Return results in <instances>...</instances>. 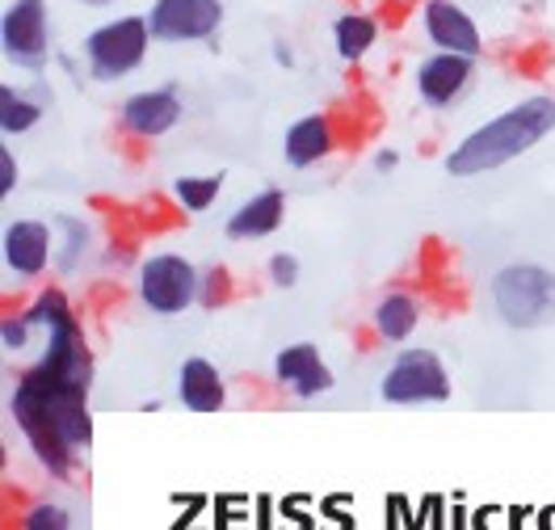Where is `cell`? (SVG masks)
Instances as JSON below:
<instances>
[{
	"label": "cell",
	"instance_id": "obj_1",
	"mask_svg": "<svg viewBox=\"0 0 555 530\" xmlns=\"http://www.w3.org/2000/svg\"><path fill=\"white\" fill-rule=\"evenodd\" d=\"M85 391L89 388L51 375L47 366H30L13 391V422L35 447L38 463L60 480L76 471V451L93 438Z\"/></svg>",
	"mask_w": 555,
	"mask_h": 530
},
{
	"label": "cell",
	"instance_id": "obj_2",
	"mask_svg": "<svg viewBox=\"0 0 555 530\" xmlns=\"http://www.w3.org/2000/svg\"><path fill=\"white\" fill-rule=\"evenodd\" d=\"M552 131L555 98L552 93H534L518 106L501 109L496 118H488L485 127H476L463 143H454V152H447V173L485 177L492 169H505L509 160H518L530 147H539Z\"/></svg>",
	"mask_w": 555,
	"mask_h": 530
},
{
	"label": "cell",
	"instance_id": "obj_3",
	"mask_svg": "<svg viewBox=\"0 0 555 530\" xmlns=\"http://www.w3.org/2000/svg\"><path fill=\"white\" fill-rule=\"evenodd\" d=\"M152 26H147V13H122V17H105L98 22L85 42H80V55H85V72L98 80V85H118L127 76H135L147 55H152Z\"/></svg>",
	"mask_w": 555,
	"mask_h": 530
},
{
	"label": "cell",
	"instance_id": "obj_4",
	"mask_svg": "<svg viewBox=\"0 0 555 530\" xmlns=\"http://www.w3.org/2000/svg\"><path fill=\"white\" fill-rule=\"evenodd\" d=\"M492 303L509 328H539L555 320V274L543 266H505L492 279Z\"/></svg>",
	"mask_w": 555,
	"mask_h": 530
},
{
	"label": "cell",
	"instance_id": "obj_5",
	"mask_svg": "<svg viewBox=\"0 0 555 530\" xmlns=\"http://www.w3.org/2000/svg\"><path fill=\"white\" fill-rule=\"evenodd\" d=\"M0 51L17 72L42 76L55 60L51 38V4L47 0H9L0 17Z\"/></svg>",
	"mask_w": 555,
	"mask_h": 530
},
{
	"label": "cell",
	"instance_id": "obj_6",
	"mask_svg": "<svg viewBox=\"0 0 555 530\" xmlns=\"http://www.w3.org/2000/svg\"><path fill=\"white\" fill-rule=\"evenodd\" d=\"M198 279L203 270H194L181 253H156L139 266V299L156 316H181L198 303Z\"/></svg>",
	"mask_w": 555,
	"mask_h": 530
},
{
	"label": "cell",
	"instance_id": "obj_7",
	"mask_svg": "<svg viewBox=\"0 0 555 530\" xmlns=\"http://www.w3.org/2000/svg\"><path fill=\"white\" fill-rule=\"evenodd\" d=\"M223 17H228L223 0H152L147 4V26L165 47L210 42L223 30Z\"/></svg>",
	"mask_w": 555,
	"mask_h": 530
},
{
	"label": "cell",
	"instance_id": "obj_8",
	"mask_svg": "<svg viewBox=\"0 0 555 530\" xmlns=\"http://www.w3.org/2000/svg\"><path fill=\"white\" fill-rule=\"evenodd\" d=\"M379 391L387 404H434L451 396V379L434 350H404L383 375Z\"/></svg>",
	"mask_w": 555,
	"mask_h": 530
},
{
	"label": "cell",
	"instance_id": "obj_9",
	"mask_svg": "<svg viewBox=\"0 0 555 530\" xmlns=\"http://www.w3.org/2000/svg\"><path fill=\"white\" fill-rule=\"evenodd\" d=\"M476 85V60L459 51H434L416 64V98L429 109L459 106Z\"/></svg>",
	"mask_w": 555,
	"mask_h": 530
},
{
	"label": "cell",
	"instance_id": "obj_10",
	"mask_svg": "<svg viewBox=\"0 0 555 530\" xmlns=\"http://www.w3.org/2000/svg\"><path fill=\"white\" fill-rule=\"evenodd\" d=\"M421 30H425V42H434V51H459L472 60L485 55V30L459 0H425Z\"/></svg>",
	"mask_w": 555,
	"mask_h": 530
},
{
	"label": "cell",
	"instance_id": "obj_11",
	"mask_svg": "<svg viewBox=\"0 0 555 530\" xmlns=\"http://www.w3.org/2000/svg\"><path fill=\"white\" fill-rule=\"evenodd\" d=\"M185 118V102L177 89H139L118 106V122L131 140H160Z\"/></svg>",
	"mask_w": 555,
	"mask_h": 530
},
{
	"label": "cell",
	"instance_id": "obj_12",
	"mask_svg": "<svg viewBox=\"0 0 555 530\" xmlns=\"http://www.w3.org/2000/svg\"><path fill=\"white\" fill-rule=\"evenodd\" d=\"M55 253V223L42 219H13L4 228V266L13 279H38Z\"/></svg>",
	"mask_w": 555,
	"mask_h": 530
},
{
	"label": "cell",
	"instance_id": "obj_13",
	"mask_svg": "<svg viewBox=\"0 0 555 530\" xmlns=\"http://www.w3.org/2000/svg\"><path fill=\"white\" fill-rule=\"evenodd\" d=\"M333 152H337V131H333L328 114H320V109L295 118L286 127V135H282V156H286L291 169H315Z\"/></svg>",
	"mask_w": 555,
	"mask_h": 530
},
{
	"label": "cell",
	"instance_id": "obj_14",
	"mask_svg": "<svg viewBox=\"0 0 555 530\" xmlns=\"http://www.w3.org/2000/svg\"><path fill=\"white\" fill-rule=\"evenodd\" d=\"M274 379L282 388H291L299 400H315L333 388V371L320 362V350L299 341V346H286L274 358Z\"/></svg>",
	"mask_w": 555,
	"mask_h": 530
},
{
	"label": "cell",
	"instance_id": "obj_15",
	"mask_svg": "<svg viewBox=\"0 0 555 530\" xmlns=\"http://www.w3.org/2000/svg\"><path fill=\"white\" fill-rule=\"evenodd\" d=\"M282 219H286V194L282 190H261V194H253L248 203H241L236 211L228 215L223 232L232 241H261V236H274L282 228Z\"/></svg>",
	"mask_w": 555,
	"mask_h": 530
},
{
	"label": "cell",
	"instance_id": "obj_16",
	"mask_svg": "<svg viewBox=\"0 0 555 530\" xmlns=\"http://www.w3.org/2000/svg\"><path fill=\"white\" fill-rule=\"evenodd\" d=\"M177 396L190 413H219L223 409V375L215 371V362L207 358H190L177 375Z\"/></svg>",
	"mask_w": 555,
	"mask_h": 530
},
{
	"label": "cell",
	"instance_id": "obj_17",
	"mask_svg": "<svg viewBox=\"0 0 555 530\" xmlns=\"http://www.w3.org/2000/svg\"><path fill=\"white\" fill-rule=\"evenodd\" d=\"M379 42V22L362 9H349L341 17H333V51L341 64H362Z\"/></svg>",
	"mask_w": 555,
	"mask_h": 530
},
{
	"label": "cell",
	"instance_id": "obj_18",
	"mask_svg": "<svg viewBox=\"0 0 555 530\" xmlns=\"http://www.w3.org/2000/svg\"><path fill=\"white\" fill-rule=\"evenodd\" d=\"M421 324V303L413 295L396 290V295H383L379 308H375V328H379L383 341H409Z\"/></svg>",
	"mask_w": 555,
	"mask_h": 530
},
{
	"label": "cell",
	"instance_id": "obj_19",
	"mask_svg": "<svg viewBox=\"0 0 555 530\" xmlns=\"http://www.w3.org/2000/svg\"><path fill=\"white\" fill-rule=\"evenodd\" d=\"M42 114L47 106L30 98L26 89H17V85H4L0 89V131L4 135H26V131H35L38 122H42Z\"/></svg>",
	"mask_w": 555,
	"mask_h": 530
},
{
	"label": "cell",
	"instance_id": "obj_20",
	"mask_svg": "<svg viewBox=\"0 0 555 530\" xmlns=\"http://www.w3.org/2000/svg\"><path fill=\"white\" fill-rule=\"evenodd\" d=\"M219 190H223V173H210V177H177L173 181V198L185 207V211H207L215 207V198H219Z\"/></svg>",
	"mask_w": 555,
	"mask_h": 530
},
{
	"label": "cell",
	"instance_id": "obj_21",
	"mask_svg": "<svg viewBox=\"0 0 555 530\" xmlns=\"http://www.w3.org/2000/svg\"><path fill=\"white\" fill-rule=\"evenodd\" d=\"M228 295H232V279H228V270H223V266L203 270V279H198V308L215 312V308H223V303H228Z\"/></svg>",
	"mask_w": 555,
	"mask_h": 530
},
{
	"label": "cell",
	"instance_id": "obj_22",
	"mask_svg": "<svg viewBox=\"0 0 555 530\" xmlns=\"http://www.w3.org/2000/svg\"><path fill=\"white\" fill-rule=\"evenodd\" d=\"M55 228L64 232V257H60V274H68L72 266L80 261L85 245H89V232H85V223H80V219H68V215H60V219H55Z\"/></svg>",
	"mask_w": 555,
	"mask_h": 530
},
{
	"label": "cell",
	"instance_id": "obj_23",
	"mask_svg": "<svg viewBox=\"0 0 555 530\" xmlns=\"http://www.w3.org/2000/svg\"><path fill=\"white\" fill-rule=\"evenodd\" d=\"M22 530H68V509L64 505H51V501H38L35 509L26 514Z\"/></svg>",
	"mask_w": 555,
	"mask_h": 530
},
{
	"label": "cell",
	"instance_id": "obj_24",
	"mask_svg": "<svg viewBox=\"0 0 555 530\" xmlns=\"http://www.w3.org/2000/svg\"><path fill=\"white\" fill-rule=\"evenodd\" d=\"M270 279H274V286H295L299 283V257H291V253H274L270 257Z\"/></svg>",
	"mask_w": 555,
	"mask_h": 530
},
{
	"label": "cell",
	"instance_id": "obj_25",
	"mask_svg": "<svg viewBox=\"0 0 555 530\" xmlns=\"http://www.w3.org/2000/svg\"><path fill=\"white\" fill-rule=\"evenodd\" d=\"M17 181H22L17 156H13V147H4V143H0V198H9V194L17 190Z\"/></svg>",
	"mask_w": 555,
	"mask_h": 530
},
{
	"label": "cell",
	"instance_id": "obj_26",
	"mask_svg": "<svg viewBox=\"0 0 555 530\" xmlns=\"http://www.w3.org/2000/svg\"><path fill=\"white\" fill-rule=\"evenodd\" d=\"M30 328H35V320L26 316V312H22V316H9L4 320V346H9V350H26Z\"/></svg>",
	"mask_w": 555,
	"mask_h": 530
},
{
	"label": "cell",
	"instance_id": "obj_27",
	"mask_svg": "<svg viewBox=\"0 0 555 530\" xmlns=\"http://www.w3.org/2000/svg\"><path fill=\"white\" fill-rule=\"evenodd\" d=\"M396 165H400V156H396L391 147H379V152H375V169H379V173H391Z\"/></svg>",
	"mask_w": 555,
	"mask_h": 530
},
{
	"label": "cell",
	"instance_id": "obj_28",
	"mask_svg": "<svg viewBox=\"0 0 555 530\" xmlns=\"http://www.w3.org/2000/svg\"><path fill=\"white\" fill-rule=\"evenodd\" d=\"M270 55H274V64H278V68H295V55H291V47H286L282 38H278V42H274V51H270Z\"/></svg>",
	"mask_w": 555,
	"mask_h": 530
},
{
	"label": "cell",
	"instance_id": "obj_29",
	"mask_svg": "<svg viewBox=\"0 0 555 530\" xmlns=\"http://www.w3.org/2000/svg\"><path fill=\"white\" fill-rule=\"evenodd\" d=\"M539 530H555V505H552V509H543V514H539Z\"/></svg>",
	"mask_w": 555,
	"mask_h": 530
},
{
	"label": "cell",
	"instance_id": "obj_30",
	"mask_svg": "<svg viewBox=\"0 0 555 530\" xmlns=\"http://www.w3.org/2000/svg\"><path fill=\"white\" fill-rule=\"evenodd\" d=\"M72 4H85V9H109V4H118V0H72Z\"/></svg>",
	"mask_w": 555,
	"mask_h": 530
}]
</instances>
